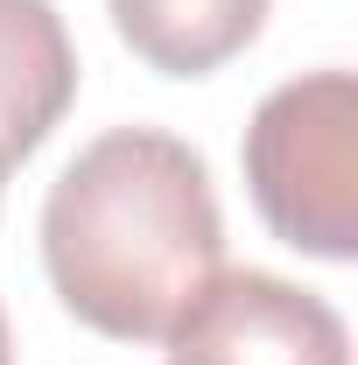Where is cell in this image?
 <instances>
[{"mask_svg": "<svg viewBox=\"0 0 358 365\" xmlns=\"http://www.w3.org/2000/svg\"><path fill=\"white\" fill-rule=\"evenodd\" d=\"M120 43L162 78H204L260 36L267 0H106Z\"/></svg>", "mask_w": 358, "mask_h": 365, "instance_id": "cell-5", "label": "cell"}, {"mask_svg": "<svg viewBox=\"0 0 358 365\" xmlns=\"http://www.w3.org/2000/svg\"><path fill=\"white\" fill-rule=\"evenodd\" d=\"M358 85L310 71L260 98L246 127V182L281 246L316 260L358 253Z\"/></svg>", "mask_w": 358, "mask_h": 365, "instance_id": "cell-2", "label": "cell"}, {"mask_svg": "<svg viewBox=\"0 0 358 365\" xmlns=\"http://www.w3.org/2000/svg\"><path fill=\"white\" fill-rule=\"evenodd\" d=\"M78 98V49L49 0H0V155L29 162Z\"/></svg>", "mask_w": 358, "mask_h": 365, "instance_id": "cell-4", "label": "cell"}, {"mask_svg": "<svg viewBox=\"0 0 358 365\" xmlns=\"http://www.w3.org/2000/svg\"><path fill=\"white\" fill-rule=\"evenodd\" d=\"M162 344L169 365H352L344 317L323 295L260 267L211 274Z\"/></svg>", "mask_w": 358, "mask_h": 365, "instance_id": "cell-3", "label": "cell"}, {"mask_svg": "<svg viewBox=\"0 0 358 365\" xmlns=\"http://www.w3.org/2000/svg\"><path fill=\"white\" fill-rule=\"evenodd\" d=\"M7 176H14V162H7V155H0V190H7Z\"/></svg>", "mask_w": 358, "mask_h": 365, "instance_id": "cell-7", "label": "cell"}, {"mask_svg": "<svg viewBox=\"0 0 358 365\" xmlns=\"http://www.w3.org/2000/svg\"><path fill=\"white\" fill-rule=\"evenodd\" d=\"M225 260L211 169L162 127L85 140L43 197V267L63 309L120 344H162Z\"/></svg>", "mask_w": 358, "mask_h": 365, "instance_id": "cell-1", "label": "cell"}, {"mask_svg": "<svg viewBox=\"0 0 358 365\" xmlns=\"http://www.w3.org/2000/svg\"><path fill=\"white\" fill-rule=\"evenodd\" d=\"M0 365H14V351H7V317H0Z\"/></svg>", "mask_w": 358, "mask_h": 365, "instance_id": "cell-6", "label": "cell"}]
</instances>
